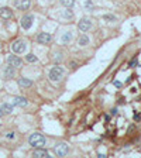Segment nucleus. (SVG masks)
Returning <instances> with one entry per match:
<instances>
[{
	"label": "nucleus",
	"instance_id": "obj_1",
	"mask_svg": "<svg viewBox=\"0 0 141 158\" xmlns=\"http://www.w3.org/2000/svg\"><path fill=\"white\" fill-rule=\"evenodd\" d=\"M47 143L45 137H44L41 133H33V134L30 135L28 138V144L34 148H39V147H44Z\"/></svg>",
	"mask_w": 141,
	"mask_h": 158
},
{
	"label": "nucleus",
	"instance_id": "obj_2",
	"mask_svg": "<svg viewBox=\"0 0 141 158\" xmlns=\"http://www.w3.org/2000/svg\"><path fill=\"white\" fill-rule=\"evenodd\" d=\"M64 73H65V69H64L62 66L55 65L48 71V78L51 82H59V81L62 79Z\"/></svg>",
	"mask_w": 141,
	"mask_h": 158
},
{
	"label": "nucleus",
	"instance_id": "obj_3",
	"mask_svg": "<svg viewBox=\"0 0 141 158\" xmlns=\"http://www.w3.org/2000/svg\"><path fill=\"white\" fill-rule=\"evenodd\" d=\"M11 51H13L14 54H17V55H20V54H24L27 51V43L24 41V40H16V41H13V44H11Z\"/></svg>",
	"mask_w": 141,
	"mask_h": 158
},
{
	"label": "nucleus",
	"instance_id": "obj_4",
	"mask_svg": "<svg viewBox=\"0 0 141 158\" xmlns=\"http://www.w3.org/2000/svg\"><path fill=\"white\" fill-rule=\"evenodd\" d=\"M34 24V16L33 14H26V16L21 17V21H20V26H21V28L23 30H30L31 27H33Z\"/></svg>",
	"mask_w": 141,
	"mask_h": 158
},
{
	"label": "nucleus",
	"instance_id": "obj_5",
	"mask_svg": "<svg viewBox=\"0 0 141 158\" xmlns=\"http://www.w3.org/2000/svg\"><path fill=\"white\" fill-rule=\"evenodd\" d=\"M78 28L81 30L82 33H88L89 30L92 28V20L89 19V17H82L78 23Z\"/></svg>",
	"mask_w": 141,
	"mask_h": 158
},
{
	"label": "nucleus",
	"instance_id": "obj_6",
	"mask_svg": "<svg viewBox=\"0 0 141 158\" xmlns=\"http://www.w3.org/2000/svg\"><path fill=\"white\" fill-rule=\"evenodd\" d=\"M68 152H69V147L66 143H58L55 145V154L58 157H65V155H68Z\"/></svg>",
	"mask_w": 141,
	"mask_h": 158
},
{
	"label": "nucleus",
	"instance_id": "obj_7",
	"mask_svg": "<svg viewBox=\"0 0 141 158\" xmlns=\"http://www.w3.org/2000/svg\"><path fill=\"white\" fill-rule=\"evenodd\" d=\"M51 41H52V37H51V34H48V33H39L38 35H37V43L38 44L48 45Z\"/></svg>",
	"mask_w": 141,
	"mask_h": 158
},
{
	"label": "nucleus",
	"instance_id": "obj_8",
	"mask_svg": "<svg viewBox=\"0 0 141 158\" xmlns=\"http://www.w3.org/2000/svg\"><path fill=\"white\" fill-rule=\"evenodd\" d=\"M13 4L17 10H23V11H26V10H28L30 6H31V0H14Z\"/></svg>",
	"mask_w": 141,
	"mask_h": 158
},
{
	"label": "nucleus",
	"instance_id": "obj_9",
	"mask_svg": "<svg viewBox=\"0 0 141 158\" xmlns=\"http://www.w3.org/2000/svg\"><path fill=\"white\" fill-rule=\"evenodd\" d=\"M7 64L11 65V66H14V68H20V66L23 65V61H21V58H19L17 55L11 54V55L7 56Z\"/></svg>",
	"mask_w": 141,
	"mask_h": 158
},
{
	"label": "nucleus",
	"instance_id": "obj_10",
	"mask_svg": "<svg viewBox=\"0 0 141 158\" xmlns=\"http://www.w3.org/2000/svg\"><path fill=\"white\" fill-rule=\"evenodd\" d=\"M14 75H16V68L11 65H7L3 68V76L6 79H10V78H14Z\"/></svg>",
	"mask_w": 141,
	"mask_h": 158
},
{
	"label": "nucleus",
	"instance_id": "obj_11",
	"mask_svg": "<svg viewBox=\"0 0 141 158\" xmlns=\"http://www.w3.org/2000/svg\"><path fill=\"white\" fill-rule=\"evenodd\" d=\"M13 17V10L10 7H0V19L9 20Z\"/></svg>",
	"mask_w": 141,
	"mask_h": 158
},
{
	"label": "nucleus",
	"instance_id": "obj_12",
	"mask_svg": "<svg viewBox=\"0 0 141 158\" xmlns=\"http://www.w3.org/2000/svg\"><path fill=\"white\" fill-rule=\"evenodd\" d=\"M13 105L19 106V107H26V106L28 105V100H27L26 98H23V96H16V98L13 99Z\"/></svg>",
	"mask_w": 141,
	"mask_h": 158
},
{
	"label": "nucleus",
	"instance_id": "obj_13",
	"mask_svg": "<svg viewBox=\"0 0 141 158\" xmlns=\"http://www.w3.org/2000/svg\"><path fill=\"white\" fill-rule=\"evenodd\" d=\"M33 157H44V158H48L49 157V152L47 151V150H44L43 147L37 148L35 151L33 152Z\"/></svg>",
	"mask_w": 141,
	"mask_h": 158
},
{
	"label": "nucleus",
	"instance_id": "obj_14",
	"mask_svg": "<svg viewBox=\"0 0 141 158\" xmlns=\"http://www.w3.org/2000/svg\"><path fill=\"white\" fill-rule=\"evenodd\" d=\"M0 110L3 114H11L13 113V105H10V103H3V105L0 106Z\"/></svg>",
	"mask_w": 141,
	"mask_h": 158
},
{
	"label": "nucleus",
	"instance_id": "obj_15",
	"mask_svg": "<svg viewBox=\"0 0 141 158\" xmlns=\"http://www.w3.org/2000/svg\"><path fill=\"white\" fill-rule=\"evenodd\" d=\"M89 43H90V38H89V35H86V34H82L78 40L79 47H86V45H89Z\"/></svg>",
	"mask_w": 141,
	"mask_h": 158
},
{
	"label": "nucleus",
	"instance_id": "obj_16",
	"mask_svg": "<svg viewBox=\"0 0 141 158\" xmlns=\"http://www.w3.org/2000/svg\"><path fill=\"white\" fill-rule=\"evenodd\" d=\"M72 38H73V34L71 33V31H66V33H64L62 35H61V43L69 44L71 41H72Z\"/></svg>",
	"mask_w": 141,
	"mask_h": 158
},
{
	"label": "nucleus",
	"instance_id": "obj_17",
	"mask_svg": "<svg viewBox=\"0 0 141 158\" xmlns=\"http://www.w3.org/2000/svg\"><path fill=\"white\" fill-rule=\"evenodd\" d=\"M19 85L23 86V88H30V86L33 85V81H31V79H27V78H20Z\"/></svg>",
	"mask_w": 141,
	"mask_h": 158
},
{
	"label": "nucleus",
	"instance_id": "obj_18",
	"mask_svg": "<svg viewBox=\"0 0 141 158\" xmlns=\"http://www.w3.org/2000/svg\"><path fill=\"white\" fill-rule=\"evenodd\" d=\"M59 2H61V4H62L64 7H66V9L75 7V0H59Z\"/></svg>",
	"mask_w": 141,
	"mask_h": 158
},
{
	"label": "nucleus",
	"instance_id": "obj_19",
	"mask_svg": "<svg viewBox=\"0 0 141 158\" xmlns=\"http://www.w3.org/2000/svg\"><path fill=\"white\" fill-rule=\"evenodd\" d=\"M3 137L6 138V140H10V141H11V140H14V138L17 137V133L16 131H4Z\"/></svg>",
	"mask_w": 141,
	"mask_h": 158
},
{
	"label": "nucleus",
	"instance_id": "obj_20",
	"mask_svg": "<svg viewBox=\"0 0 141 158\" xmlns=\"http://www.w3.org/2000/svg\"><path fill=\"white\" fill-rule=\"evenodd\" d=\"M26 61H27V62H30V64H35V62H38V58H37L34 54H27V55H26Z\"/></svg>",
	"mask_w": 141,
	"mask_h": 158
},
{
	"label": "nucleus",
	"instance_id": "obj_21",
	"mask_svg": "<svg viewBox=\"0 0 141 158\" xmlns=\"http://www.w3.org/2000/svg\"><path fill=\"white\" fill-rule=\"evenodd\" d=\"M103 20L105 21H117V17L114 16V14H103Z\"/></svg>",
	"mask_w": 141,
	"mask_h": 158
},
{
	"label": "nucleus",
	"instance_id": "obj_22",
	"mask_svg": "<svg viewBox=\"0 0 141 158\" xmlns=\"http://www.w3.org/2000/svg\"><path fill=\"white\" fill-rule=\"evenodd\" d=\"M85 7H86V10H89V11H92L93 10V2L92 0H85Z\"/></svg>",
	"mask_w": 141,
	"mask_h": 158
},
{
	"label": "nucleus",
	"instance_id": "obj_23",
	"mask_svg": "<svg viewBox=\"0 0 141 158\" xmlns=\"http://www.w3.org/2000/svg\"><path fill=\"white\" fill-rule=\"evenodd\" d=\"M113 85H114L116 88H122V86H123V83L120 82V81H114V82H113Z\"/></svg>",
	"mask_w": 141,
	"mask_h": 158
},
{
	"label": "nucleus",
	"instance_id": "obj_24",
	"mask_svg": "<svg viewBox=\"0 0 141 158\" xmlns=\"http://www.w3.org/2000/svg\"><path fill=\"white\" fill-rule=\"evenodd\" d=\"M137 65V58H134L133 61H130V66H135Z\"/></svg>",
	"mask_w": 141,
	"mask_h": 158
},
{
	"label": "nucleus",
	"instance_id": "obj_25",
	"mask_svg": "<svg viewBox=\"0 0 141 158\" xmlns=\"http://www.w3.org/2000/svg\"><path fill=\"white\" fill-rule=\"evenodd\" d=\"M64 16H65V17H68V19H69V17H72V13H71V11H66V13L64 14Z\"/></svg>",
	"mask_w": 141,
	"mask_h": 158
},
{
	"label": "nucleus",
	"instance_id": "obj_26",
	"mask_svg": "<svg viewBox=\"0 0 141 158\" xmlns=\"http://www.w3.org/2000/svg\"><path fill=\"white\" fill-rule=\"evenodd\" d=\"M2 116H3V113H2V110H0V117H2Z\"/></svg>",
	"mask_w": 141,
	"mask_h": 158
},
{
	"label": "nucleus",
	"instance_id": "obj_27",
	"mask_svg": "<svg viewBox=\"0 0 141 158\" xmlns=\"http://www.w3.org/2000/svg\"><path fill=\"white\" fill-rule=\"evenodd\" d=\"M0 48H2V45H0Z\"/></svg>",
	"mask_w": 141,
	"mask_h": 158
}]
</instances>
